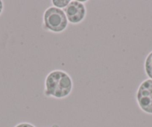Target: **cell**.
I'll list each match as a JSON object with an SVG mask.
<instances>
[{
    "label": "cell",
    "mask_w": 152,
    "mask_h": 127,
    "mask_svg": "<svg viewBox=\"0 0 152 127\" xmlns=\"http://www.w3.org/2000/svg\"><path fill=\"white\" fill-rule=\"evenodd\" d=\"M4 8H5V4H4L3 1L0 0V16L2 14L4 11Z\"/></svg>",
    "instance_id": "obj_8"
},
{
    "label": "cell",
    "mask_w": 152,
    "mask_h": 127,
    "mask_svg": "<svg viewBox=\"0 0 152 127\" xmlns=\"http://www.w3.org/2000/svg\"><path fill=\"white\" fill-rule=\"evenodd\" d=\"M88 1L71 0L68 6L64 10L69 23L77 25L82 23L87 15L85 4Z\"/></svg>",
    "instance_id": "obj_4"
},
{
    "label": "cell",
    "mask_w": 152,
    "mask_h": 127,
    "mask_svg": "<svg viewBox=\"0 0 152 127\" xmlns=\"http://www.w3.org/2000/svg\"><path fill=\"white\" fill-rule=\"evenodd\" d=\"M14 127H36L34 125H33L31 123H27V122H23L17 124Z\"/></svg>",
    "instance_id": "obj_7"
},
{
    "label": "cell",
    "mask_w": 152,
    "mask_h": 127,
    "mask_svg": "<svg viewBox=\"0 0 152 127\" xmlns=\"http://www.w3.org/2000/svg\"><path fill=\"white\" fill-rule=\"evenodd\" d=\"M68 25V20L64 10L50 6L43 13V28L46 31L60 34L67 29Z\"/></svg>",
    "instance_id": "obj_2"
},
{
    "label": "cell",
    "mask_w": 152,
    "mask_h": 127,
    "mask_svg": "<svg viewBox=\"0 0 152 127\" xmlns=\"http://www.w3.org/2000/svg\"><path fill=\"white\" fill-rule=\"evenodd\" d=\"M73 89V81L68 73L61 70H52L46 76L44 95L48 98L62 100L66 98Z\"/></svg>",
    "instance_id": "obj_1"
},
{
    "label": "cell",
    "mask_w": 152,
    "mask_h": 127,
    "mask_svg": "<svg viewBox=\"0 0 152 127\" xmlns=\"http://www.w3.org/2000/svg\"><path fill=\"white\" fill-rule=\"evenodd\" d=\"M70 2H71V0H52L51 3L53 7L59 8V9L64 10L68 6Z\"/></svg>",
    "instance_id": "obj_6"
},
{
    "label": "cell",
    "mask_w": 152,
    "mask_h": 127,
    "mask_svg": "<svg viewBox=\"0 0 152 127\" xmlns=\"http://www.w3.org/2000/svg\"><path fill=\"white\" fill-rule=\"evenodd\" d=\"M137 102L142 111L152 115V79H146L139 86Z\"/></svg>",
    "instance_id": "obj_3"
},
{
    "label": "cell",
    "mask_w": 152,
    "mask_h": 127,
    "mask_svg": "<svg viewBox=\"0 0 152 127\" xmlns=\"http://www.w3.org/2000/svg\"><path fill=\"white\" fill-rule=\"evenodd\" d=\"M145 70L150 79H152V52H151L146 57L145 61Z\"/></svg>",
    "instance_id": "obj_5"
}]
</instances>
